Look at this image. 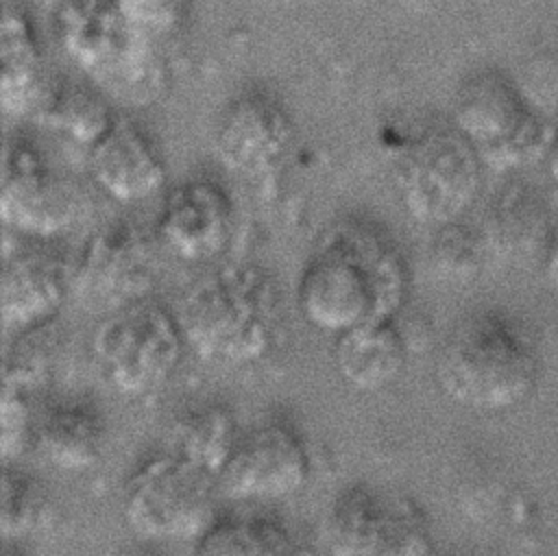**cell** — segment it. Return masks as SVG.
Wrapping results in <instances>:
<instances>
[{
	"label": "cell",
	"mask_w": 558,
	"mask_h": 556,
	"mask_svg": "<svg viewBox=\"0 0 558 556\" xmlns=\"http://www.w3.org/2000/svg\"><path fill=\"white\" fill-rule=\"evenodd\" d=\"M410 292V268L379 227L342 218L318 231L296 279L303 321L333 338L397 321Z\"/></svg>",
	"instance_id": "6da1fadb"
},
{
	"label": "cell",
	"mask_w": 558,
	"mask_h": 556,
	"mask_svg": "<svg viewBox=\"0 0 558 556\" xmlns=\"http://www.w3.org/2000/svg\"><path fill=\"white\" fill-rule=\"evenodd\" d=\"M185 345L209 364L240 366L266 358L286 327L283 292L253 262H225L185 288L177 303Z\"/></svg>",
	"instance_id": "7a4b0ae2"
},
{
	"label": "cell",
	"mask_w": 558,
	"mask_h": 556,
	"mask_svg": "<svg viewBox=\"0 0 558 556\" xmlns=\"http://www.w3.org/2000/svg\"><path fill=\"white\" fill-rule=\"evenodd\" d=\"M536 347L510 318L477 312L445 338L436 360V382L447 399L475 412H506L536 388Z\"/></svg>",
	"instance_id": "3957f363"
},
{
	"label": "cell",
	"mask_w": 558,
	"mask_h": 556,
	"mask_svg": "<svg viewBox=\"0 0 558 556\" xmlns=\"http://www.w3.org/2000/svg\"><path fill=\"white\" fill-rule=\"evenodd\" d=\"M54 28L65 55L109 94L140 102L163 85L157 41L126 17L120 2H61Z\"/></svg>",
	"instance_id": "277c9868"
},
{
	"label": "cell",
	"mask_w": 558,
	"mask_h": 556,
	"mask_svg": "<svg viewBox=\"0 0 558 556\" xmlns=\"http://www.w3.org/2000/svg\"><path fill=\"white\" fill-rule=\"evenodd\" d=\"M218 497L214 473L166 449L126 478L122 517L140 539L196 543L220 519Z\"/></svg>",
	"instance_id": "5b68a950"
},
{
	"label": "cell",
	"mask_w": 558,
	"mask_h": 556,
	"mask_svg": "<svg viewBox=\"0 0 558 556\" xmlns=\"http://www.w3.org/2000/svg\"><path fill=\"white\" fill-rule=\"evenodd\" d=\"M482 161L451 124L418 131L397 155L392 179L405 214L429 227L460 222L482 185Z\"/></svg>",
	"instance_id": "8992f818"
},
{
	"label": "cell",
	"mask_w": 558,
	"mask_h": 556,
	"mask_svg": "<svg viewBox=\"0 0 558 556\" xmlns=\"http://www.w3.org/2000/svg\"><path fill=\"white\" fill-rule=\"evenodd\" d=\"M185 347L177 314L150 299L102 316L92 334L96 368L126 397L159 388L177 371Z\"/></svg>",
	"instance_id": "52a82bcc"
},
{
	"label": "cell",
	"mask_w": 558,
	"mask_h": 556,
	"mask_svg": "<svg viewBox=\"0 0 558 556\" xmlns=\"http://www.w3.org/2000/svg\"><path fill=\"white\" fill-rule=\"evenodd\" d=\"M327 556H436L429 519L410 495L355 484L323 517Z\"/></svg>",
	"instance_id": "ba28073f"
},
{
	"label": "cell",
	"mask_w": 558,
	"mask_h": 556,
	"mask_svg": "<svg viewBox=\"0 0 558 556\" xmlns=\"http://www.w3.org/2000/svg\"><path fill=\"white\" fill-rule=\"evenodd\" d=\"M451 126L484 168L504 172L545 155L549 135L527 98L501 74L469 78L456 94Z\"/></svg>",
	"instance_id": "9c48e42d"
},
{
	"label": "cell",
	"mask_w": 558,
	"mask_h": 556,
	"mask_svg": "<svg viewBox=\"0 0 558 556\" xmlns=\"http://www.w3.org/2000/svg\"><path fill=\"white\" fill-rule=\"evenodd\" d=\"M157 235L120 218L102 225L72 264L74 299L102 316L148 299L159 273Z\"/></svg>",
	"instance_id": "30bf717a"
},
{
	"label": "cell",
	"mask_w": 558,
	"mask_h": 556,
	"mask_svg": "<svg viewBox=\"0 0 558 556\" xmlns=\"http://www.w3.org/2000/svg\"><path fill=\"white\" fill-rule=\"evenodd\" d=\"M310 471L303 436L286 423H262L240 432L218 473V491L231 501H277L296 495Z\"/></svg>",
	"instance_id": "8fae6325"
},
{
	"label": "cell",
	"mask_w": 558,
	"mask_h": 556,
	"mask_svg": "<svg viewBox=\"0 0 558 556\" xmlns=\"http://www.w3.org/2000/svg\"><path fill=\"white\" fill-rule=\"evenodd\" d=\"M85 198L70 179L57 174L24 140H7L2 155V222L24 235L52 238L70 229Z\"/></svg>",
	"instance_id": "7c38bea8"
},
{
	"label": "cell",
	"mask_w": 558,
	"mask_h": 556,
	"mask_svg": "<svg viewBox=\"0 0 558 556\" xmlns=\"http://www.w3.org/2000/svg\"><path fill=\"white\" fill-rule=\"evenodd\" d=\"M292 140L294 122L275 96L242 92L218 113L211 148L227 170L242 177H262L283 161Z\"/></svg>",
	"instance_id": "4fadbf2b"
},
{
	"label": "cell",
	"mask_w": 558,
	"mask_h": 556,
	"mask_svg": "<svg viewBox=\"0 0 558 556\" xmlns=\"http://www.w3.org/2000/svg\"><path fill=\"white\" fill-rule=\"evenodd\" d=\"M231 231V196L209 179H190L170 188L155 220L159 246L192 264L218 257L227 249Z\"/></svg>",
	"instance_id": "5bb4252c"
},
{
	"label": "cell",
	"mask_w": 558,
	"mask_h": 556,
	"mask_svg": "<svg viewBox=\"0 0 558 556\" xmlns=\"http://www.w3.org/2000/svg\"><path fill=\"white\" fill-rule=\"evenodd\" d=\"M68 294H72V266L61 255L44 249L7 255L0 286L4 334L22 338L46 329Z\"/></svg>",
	"instance_id": "9a60e30c"
},
{
	"label": "cell",
	"mask_w": 558,
	"mask_h": 556,
	"mask_svg": "<svg viewBox=\"0 0 558 556\" xmlns=\"http://www.w3.org/2000/svg\"><path fill=\"white\" fill-rule=\"evenodd\" d=\"M94 183L118 203H135L166 185V161L150 135L126 118H116L105 137L87 150Z\"/></svg>",
	"instance_id": "2e32d148"
},
{
	"label": "cell",
	"mask_w": 558,
	"mask_h": 556,
	"mask_svg": "<svg viewBox=\"0 0 558 556\" xmlns=\"http://www.w3.org/2000/svg\"><path fill=\"white\" fill-rule=\"evenodd\" d=\"M48 78L35 26L28 13L4 2L0 15V105L7 116L35 113Z\"/></svg>",
	"instance_id": "e0dca14e"
},
{
	"label": "cell",
	"mask_w": 558,
	"mask_h": 556,
	"mask_svg": "<svg viewBox=\"0 0 558 556\" xmlns=\"http://www.w3.org/2000/svg\"><path fill=\"white\" fill-rule=\"evenodd\" d=\"M333 362L347 386L360 392H375L401 377L408 347L395 321L368 325L336 338Z\"/></svg>",
	"instance_id": "ac0fdd59"
},
{
	"label": "cell",
	"mask_w": 558,
	"mask_h": 556,
	"mask_svg": "<svg viewBox=\"0 0 558 556\" xmlns=\"http://www.w3.org/2000/svg\"><path fill=\"white\" fill-rule=\"evenodd\" d=\"M105 430L96 410L70 401L48 408L35 427V447L39 454L63 471H85L102 454Z\"/></svg>",
	"instance_id": "d6986e66"
},
{
	"label": "cell",
	"mask_w": 558,
	"mask_h": 556,
	"mask_svg": "<svg viewBox=\"0 0 558 556\" xmlns=\"http://www.w3.org/2000/svg\"><path fill=\"white\" fill-rule=\"evenodd\" d=\"M238 436V425L227 408L198 406L174 419L166 449L203 467L218 480Z\"/></svg>",
	"instance_id": "ffe728a7"
},
{
	"label": "cell",
	"mask_w": 558,
	"mask_h": 556,
	"mask_svg": "<svg viewBox=\"0 0 558 556\" xmlns=\"http://www.w3.org/2000/svg\"><path fill=\"white\" fill-rule=\"evenodd\" d=\"M33 116L87 150L98 144L116 122V116L100 94L74 83H48Z\"/></svg>",
	"instance_id": "44dd1931"
},
{
	"label": "cell",
	"mask_w": 558,
	"mask_h": 556,
	"mask_svg": "<svg viewBox=\"0 0 558 556\" xmlns=\"http://www.w3.org/2000/svg\"><path fill=\"white\" fill-rule=\"evenodd\" d=\"M192 556H296L290 532L266 517L218 519L196 543Z\"/></svg>",
	"instance_id": "7402d4cb"
},
{
	"label": "cell",
	"mask_w": 558,
	"mask_h": 556,
	"mask_svg": "<svg viewBox=\"0 0 558 556\" xmlns=\"http://www.w3.org/2000/svg\"><path fill=\"white\" fill-rule=\"evenodd\" d=\"M543 225V209L534 194L521 185H510L488 205L480 235L490 253L512 255L530 249Z\"/></svg>",
	"instance_id": "603a6c76"
},
{
	"label": "cell",
	"mask_w": 558,
	"mask_h": 556,
	"mask_svg": "<svg viewBox=\"0 0 558 556\" xmlns=\"http://www.w3.org/2000/svg\"><path fill=\"white\" fill-rule=\"evenodd\" d=\"M488 249L480 231L460 222L438 227L427 251L432 270L447 281H471L480 275Z\"/></svg>",
	"instance_id": "cb8c5ba5"
},
{
	"label": "cell",
	"mask_w": 558,
	"mask_h": 556,
	"mask_svg": "<svg viewBox=\"0 0 558 556\" xmlns=\"http://www.w3.org/2000/svg\"><path fill=\"white\" fill-rule=\"evenodd\" d=\"M44 493L22 469L4 464L2 471V536L7 541L26 536L44 515Z\"/></svg>",
	"instance_id": "d4e9b609"
},
{
	"label": "cell",
	"mask_w": 558,
	"mask_h": 556,
	"mask_svg": "<svg viewBox=\"0 0 558 556\" xmlns=\"http://www.w3.org/2000/svg\"><path fill=\"white\" fill-rule=\"evenodd\" d=\"M120 4L126 17L155 41L166 33H170L172 28H177L181 20V9H183L181 2H163V0H157V2L122 0Z\"/></svg>",
	"instance_id": "484cf974"
},
{
	"label": "cell",
	"mask_w": 558,
	"mask_h": 556,
	"mask_svg": "<svg viewBox=\"0 0 558 556\" xmlns=\"http://www.w3.org/2000/svg\"><path fill=\"white\" fill-rule=\"evenodd\" d=\"M543 270H545V277H547L549 286L558 292V227L547 235Z\"/></svg>",
	"instance_id": "4316f807"
},
{
	"label": "cell",
	"mask_w": 558,
	"mask_h": 556,
	"mask_svg": "<svg viewBox=\"0 0 558 556\" xmlns=\"http://www.w3.org/2000/svg\"><path fill=\"white\" fill-rule=\"evenodd\" d=\"M545 161H547V170H549L551 179L558 183V129L549 135V142L545 148Z\"/></svg>",
	"instance_id": "83f0119b"
},
{
	"label": "cell",
	"mask_w": 558,
	"mask_h": 556,
	"mask_svg": "<svg viewBox=\"0 0 558 556\" xmlns=\"http://www.w3.org/2000/svg\"><path fill=\"white\" fill-rule=\"evenodd\" d=\"M7 556H20V554H7Z\"/></svg>",
	"instance_id": "f1b7e54d"
}]
</instances>
